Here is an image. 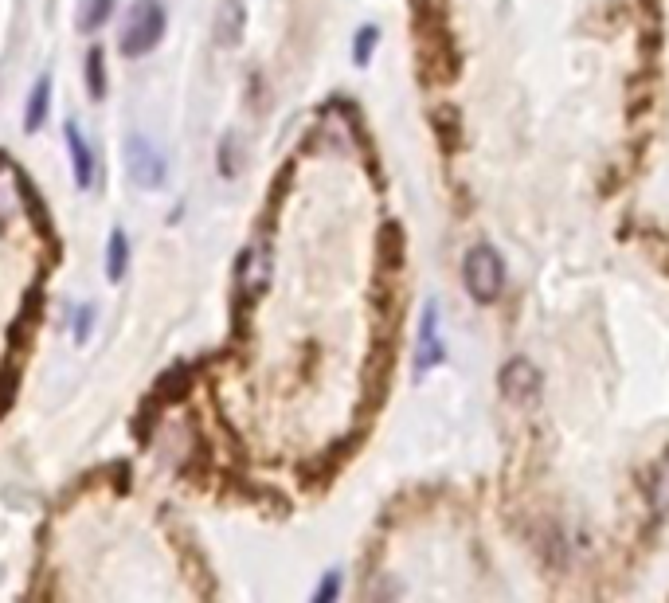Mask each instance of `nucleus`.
Wrapping results in <instances>:
<instances>
[{
	"mask_svg": "<svg viewBox=\"0 0 669 603\" xmlns=\"http://www.w3.org/2000/svg\"><path fill=\"white\" fill-rule=\"evenodd\" d=\"M650 506L658 513H669V455L662 463L654 466V474H650Z\"/></svg>",
	"mask_w": 669,
	"mask_h": 603,
	"instance_id": "nucleus-11",
	"label": "nucleus"
},
{
	"mask_svg": "<svg viewBox=\"0 0 669 603\" xmlns=\"http://www.w3.org/2000/svg\"><path fill=\"white\" fill-rule=\"evenodd\" d=\"M337 596V576H329L321 588H317V600H333Z\"/></svg>",
	"mask_w": 669,
	"mask_h": 603,
	"instance_id": "nucleus-15",
	"label": "nucleus"
},
{
	"mask_svg": "<svg viewBox=\"0 0 669 603\" xmlns=\"http://www.w3.org/2000/svg\"><path fill=\"white\" fill-rule=\"evenodd\" d=\"M161 36H165V4L161 0H134L126 12V24H122V40H118L122 55L137 59L161 44Z\"/></svg>",
	"mask_w": 669,
	"mask_h": 603,
	"instance_id": "nucleus-1",
	"label": "nucleus"
},
{
	"mask_svg": "<svg viewBox=\"0 0 669 603\" xmlns=\"http://www.w3.org/2000/svg\"><path fill=\"white\" fill-rule=\"evenodd\" d=\"M87 322H90V310H79V329H75L79 341H87Z\"/></svg>",
	"mask_w": 669,
	"mask_h": 603,
	"instance_id": "nucleus-16",
	"label": "nucleus"
},
{
	"mask_svg": "<svg viewBox=\"0 0 669 603\" xmlns=\"http://www.w3.org/2000/svg\"><path fill=\"white\" fill-rule=\"evenodd\" d=\"M501 384H505V396L513 404H533L536 392H540V372L529 361H513V365H505V372H501Z\"/></svg>",
	"mask_w": 669,
	"mask_h": 603,
	"instance_id": "nucleus-4",
	"label": "nucleus"
},
{
	"mask_svg": "<svg viewBox=\"0 0 669 603\" xmlns=\"http://www.w3.org/2000/svg\"><path fill=\"white\" fill-rule=\"evenodd\" d=\"M114 12V0H83L79 8V32H98Z\"/></svg>",
	"mask_w": 669,
	"mask_h": 603,
	"instance_id": "nucleus-10",
	"label": "nucleus"
},
{
	"mask_svg": "<svg viewBox=\"0 0 669 603\" xmlns=\"http://www.w3.org/2000/svg\"><path fill=\"white\" fill-rule=\"evenodd\" d=\"M462 279H466V290L478 298V302H497L501 298V286H505V263L493 247H474L462 263Z\"/></svg>",
	"mask_w": 669,
	"mask_h": 603,
	"instance_id": "nucleus-2",
	"label": "nucleus"
},
{
	"mask_svg": "<svg viewBox=\"0 0 669 603\" xmlns=\"http://www.w3.org/2000/svg\"><path fill=\"white\" fill-rule=\"evenodd\" d=\"M47 106H51V79L40 75V83L32 87V94H28V106H24V130H28V134H36V130L44 126Z\"/></svg>",
	"mask_w": 669,
	"mask_h": 603,
	"instance_id": "nucleus-8",
	"label": "nucleus"
},
{
	"mask_svg": "<svg viewBox=\"0 0 669 603\" xmlns=\"http://www.w3.org/2000/svg\"><path fill=\"white\" fill-rule=\"evenodd\" d=\"M126 267H130V239H126L122 228H114L110 232V251H106V275H110V282H122Z\"/></svg>",
	"mask_w": 669,
	"mask_h": 603,
	"instance_id": "nucleus-9",
	"label": "nucleus"
},
{
	"mask_svg": "<svg viewBox=\"0 0 669 603\" xmlns=\"http://www.w3.org/2000/svg\"><path fill=\"white\" fill-rule=\"evenodd\" d=\"M372 47H376V28H360L353 59H357V63H368V59H372Z\"/></svg>",
	"mask_w": 669,
	"mask_h": 603,
	"instance_id": "nucleus-14",
	"label": "nucleus"
},
{
	"mask_svg": "<svg viewBox=\"0 0 669 603\" xmlns=\"http://www.w3.org/2000/svg\"><path fill=\"white\" fill-rule=\"evenodd\" d=\"M443 361V341H439V318H435V302L427 306L423 314V345H419V361H415V372L435 369Z\"/></svg>",
	"mask_w": 669,
	"mask_h": 603,
	"instance_id": "nucleus-6",
	"label": "nucleus"
},
{
	"mask_svg": "<svg viewBox=\"0 0 669 603\" xmlns=\"http://www.w3.org/2000/svg\"><path fill=\"white\" fill-rule=\"evenodd\" d=\"M126 169H130L137 188H161L169 177L161 149H153V141H145L141 134H130V141H126Z\"/></svg>",
	"mask_w": 669,
	"mask_h": 603,
	"instance_id": "nucleus-3",
	"label": "nucleus"
},
{
	"mask_svg": "<svg viewBox=\"0 0 669 603\" xmlns=\"http://www.w3.org/2000/svg\"><path fill=\"white\" fill-rule=\"evenodd\" d=\"M243 20H247L243 4H239V0H223L220 12H216V40H220L223 47H235L239 36H243Z\"/></svg>",
	"mask_w": 669,
	"mask_h": 603,
	"instance_id": "nucleus-7",
	"label": "nucleus"
},
{
	"mask_svg": "<svg viewBox=\"0 0 669 603\" xmlns=\"http://www.w3.org/2000/svg\"><path fill=\"white\" fill-rule=\"evenodd\" d=\"M67 149H71V165H75V185L90 188L94 185V153H90V145L83 141L75 122H67Z\"/></svg>",
	"mask_w": 669,
	"mask_h": 603,
	"instance_id": "nucleus-5",
	"label": "nucleus"
},
{
	"mask_svg": "<svg viewBox=\"0 0 669 603\" xmlns=\"http://www.w3.org/2000/svg\"><path fill=\"white\" fill-rule=\"evenodd\" d=\"M87 87L90 98H106V59H102V47H90L87 51Z\"/></svg>",
	"mask_w": 669,
	"mask_h": 603,
	"instance_id": "nucleus-12",
	"label": "nucleus"
},
{
	"mask_svg": "<svg viewBox=\"0 0 669 603\" xmlns=\"http://www.w3.org/2000/svg\"><path fill=\"white\" fill-rule=\"evenodd\" d=\"M188 392V369H173L169 376H161V388H157V400H177Z\"/></svg>",
	"mask_w": 669,
	"mask_h": 603,
	"instance_id": "nucleus-13",
	"label": "nucleus"
}]
</instances>
